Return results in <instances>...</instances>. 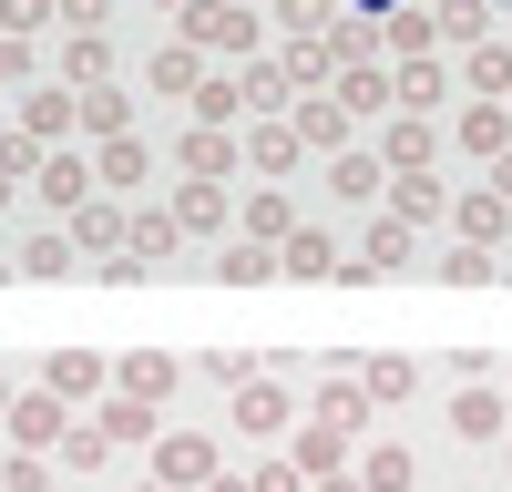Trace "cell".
Returning <instances> with one entry per match:
<instances>
[{"label":"cell","instance_id":"f5cc1de1","mask_svg":"<svg viewBox=\"0 0 512 492\" xmlns=\"http://www.w3.org/2000/svg\"><path fill=\"white\" fill-rule=\"evenodd\" d=\"M492 185H502V195H512V154H502V164H492Z\"/></svg>","mask_w":512,"mask_h":492},{"label":"cell","instance_id":"b9f144b4","mask_svg":"<svg viewBox=\"0 0 512 492\" xmlns=\"http://www.w3.org/2000/svg\"><path fill=\"white\" fill-rule=\"evenodd\" d=\"M134 246H144V257H175V246H185V226L154 205V216H134Z\"/></svg>","mask_w":512,"mask_h":492},{"label":"cell","instance_id":"f907efd6","mask_svg":"<svg viewBox=\"0 0 512 492\" xmlns=\"http://www.w3.org/2000/svg\"><path fill=\"white\" fill-rule=\"evenodd\" d=\"M62 11H72V31H103V11H113V0H62Z\"/></svg>","mask_w":512,"mask_h":492},{"label":"cell","instance_id":"1f68e13d","mask_svg":"<svg viewBox=\"0 0 512 492\" xmlns=\"http://www.w3.org/2000/svg\"><path fill=\"white\" fill-rule=\"evenodd\" d=\"M359 482H369V492H410V482H420V462H410L400 441H379L369 462H359Z\"/></svg>","mask_w":512,"mask_h":492},{"label":"cell","instance_id":"8d00e7d4","mask_svg":"<svg viewBox=\"0 0 512 492\" xmlns=\"http://www.w3.org/2000/svg\"><path fill=\"white\" fill-rule=\"evenodd\" d=\"M328 175H338V205H369L379 195V154H338Z\"/></svg>","mask_w":512,"mask_h":492},{"label":"cell","instance_id":"8992f818","mask_svg":"<svg viewBox=\"0 0 512 492\" xmlns=\"http://www.w3.org/2000/svg\"><path fill=\"white\" fill-rule=\"evenodd\" d=\"M441 154V134H431V113H400L390 134H379V164H390V175H420V164Z\"/></svg>","mask_w":512,"mask_h":492},{"label":"cell","instance_id":"4fadbf2b","mask_svg":"<svg viewBox=\"0 0 512 492\" xmlns=\"http://www.w3.org/2000/svg\"><path fill=\"white\" fill-rule=\"evenodd\" d=\"M287 123H297V134H308V144H328V154H349V103H338V93H308V103H297Z\"/></svg>","mask_w":512,"mask_h":492},{"label":"cell","instance_id":"5b68a950","mask_svg":"<svg viewBox=\"0 0 512 492\" xmlns=\"http://www.w3.org/2000/svg\"><path fill=\"white\" fill-rule=\"evenodd\" d=\"M451 236H461V246H502V236H512V195H502V185L461 195V205H451Z\"/></svg>","mask_w":512,"mask_h":492},{"label":"cell","instance_id":"d590c367","mask_svg":"<svg viewBox=\"0 0 512 492\" xmlns=\"http://www.w3.org/2000/svg\"><path fill=\"white\" fill-rule=\"evenodd\" d=\"M441 93H451V72H441V62H400V103H410V113H431Z\"/></svg>","mask_w":512,"mask_h":492},{"label":"cell","instance_id":"6f0895ef","mask_svg":"<svg viewBox=\"0 0 512 492\" xmlns=\"http://www.w3.org/2000/svg\"><path fill=\"white\" fill-rule=\"evenodd\" d=\"M0 205H11V175H0Z\"/></svg>","mask_w":512,"mask_h":492},{"label":"cell","instance_id":"816d5d0a","mask_svg":"<svg viewBox=\"0 0 512 492\" xmlns=\"http://www.w3.org/2000/svg\"><path fill=\"white\" fill-rule=\"evenodd\" d=\"M390 11H400V0H359V21H390Z\"/></svg>","mask_w":512,"mask_h":492},{"label":"cell","instance_id":"ee69618b","mask_svg":"<svg viewBox=\"0 0 512 492\" xmlns=\"http://www.w3.org/2000/svg\"><path fill=\"white\" fill-rule=\"evenodd\" d=\"M482 21H492L482 0H441V31H451V41H472V52H482Z\"/></svg>","mask_w":512,"mask_h":492},{"label":"cell","instance_id":"db71d44e","mask_svg":"<svg viewBox=\"0 0 512 492\" xmlns=\"http://www.w3.org/2000/svg\"><path fill=\"white\" fill-rule=\"evenodd\" d=\"M318 492H369V482H349V472H338V482H318Z\"/></svg>","mask_w":512,"mask_h":492},{"label":"cell","instance_id":"74e56055","mask_svg":"<svg viewBox=\"0 0 512 492\" xmlns=\"http://www.w3.org/2000/svg\"><path fill=\"white\" fill-rule=\"evenodd\" d=\"M492 267H502V257H492V246H451V257H441L431 277H441V287H482Z\"/></svg>","mask_w":512,"mask_h":492},{"label":"cell","instance_id":"7402d4cb","mask_svg":"<svg viewBox=\"0 0 512 492\" xmlns=\"http://www.w3.org/2000/svg\"><path fill=\"white\" fill-rule=\"evenodd\" d=\"M287 236H297L287 195H277V185H256V195H246V246H287Z\"/></svg>","mask_w":512,"mask_h":492},{"label":"cell","instance_id":"11a10c76","mask_svg":"<svg viewBox=\"0 0 512 492\" xmlns=\"http://www.w3.org/2000/svg\"><path fill=\"white\" fill-rule=\"evenodd\" d=\"M205 492H256V482H205Z\"/></svg>","mask_w":512,"mask_h":492},{"label":"cell","instance_id":"c3c4849f","mask_svg":"<svg viewBox=\"0 0 512 492\" xmlns=\"http://www.w3.org/2000/svg\"><path fill=\"white\" fill-rule=\"evenodd\" d=\"M246 482H256V492H297V482H308V472H297V462H256Z\"/></svg>","mask_w":512,"mask_h":492},{"label":"cell","instance_id":"d6986e66","mask_svg":"<svg viewBox=\"0 0 512 492\" xmlns=\"http://www.w3.org/2000/svg\"><path fill=\"white\" fill-rule=\"evenodd\" d=\"M175 164H185V175H216V185H226V175H236V144H226V123H195Z\"/></svg>","mask_w":512,"mask_h":492},{"label":"cell","instance_id":"7a4b0ae2","mask_svg":"<svg viewBox=\"0 0 512 492\" xmlns=\"http://www.w3.org/2000/svg\"><path fill=\"white\" fill-rule=\"evenodd\" d=\"M154 482H164V492L226 482V472H216V441H205V431H164V441H154Z\"/></svg>","mask_w":512,"mask_h":492},{"label":"cell","instance_id":"30bf717a","mask_svg":"<svg viewBox=\"0 0 512 492\" xmlns=\"http://www.w3.org/2000/svg\"><path fill=\"white\" fill-rule=\"evenodd\" d=\"M318 421H338V431H369V380H359V369H328V390H318Z\"/></svg>","mask_w":512,"mask_h":492},{"label":"cell","instance_id":"603a6c76","mask_svg":"<svg viewBox=\"0 0 512 492\" xmlns=\"http://www.w3.org/2000/svg\"><path fill=\"white\" fill-rule=\"evenodd\" d=\"M461 82H472L482 103H512V41H482V52L461 62Z\"/></svg>","mask_w":512,"mask_h":492},{"label":"cell","instance_id":"d6a6232c","mask_svg":"<svg viewBox=\"0 0 512 492\" xmlns=\"http://www.w3.org/2000/svg\"><path fill=\"white\" fill-rule=\"evenodd\" d=\"M287 93H297V82H287V62H246V113H256V123H267Z\"/></svg>","mask_w":512,"mask_h":492},{"label":"cell","instance_id":"f1b7e54d","mask_svg":"<svg viewBox=\"0 0 512 492\" xmlns=\"http://www.w3.org/2000/svg\"><path fill=\"white\" fill-rule=\"evenodd\" d=\"M41 390H62V400H82V390H103V359H93V349H62L52 369H41Z\"/></svg>","mask_w":512,"mask_h":492},{"label":"cell","instance_id":"f6af8a7d","mask_svg":"<svg viewBox=\"0 0 512 492\" xmlns=\"http://www.w3.org/2000/svg\"><path fill=\"white\" fill-rule=\"evenodd\" d=\"M52 11H62V0H0V31H21V41H31V31L52 21Z\"/></svg>","mask_w":512,"mask_h":492},{"label":"cell","instance_id":"e0dca14e","mask_svg":"<svg viewBox=\"0 0 512 492\" xmlns=\"http://www.w3.org/2000/svg\"><path fill=\"white\" fill-rule=\"evenodd\" d=\"M461 154L502 164V154H512V113H502V103H472V113H461Z\"/></svg>","mask_w":512,"mask_h":492},{"label":"cell","instance_id":"94428289","mask_svg":"<svg viewBox=\"0 0 512 492\" xmlns=\"http://www.w3.org/2000/svg\"><path fill=\"white\" fill-rule=\"evenodd\" d=\"M246 11H256V0H246Z\"/></svg>","mask_w":512,"mask_h":492},{"label":"cell","instance_id":"277c9868","mask_svg":"<svg viewBox=\"0 0 512 492\" xmlns=\"http://www.w3.org/2000/svg\"><path fill=\"white\" fill-rule=\"evenodd\" d=\"M144 82H154L164 103H195V93H205V52H195V41L175 31V41H164V52L144 62Z\"/></svg>","mask_w":512,"mask_h":492},{"label":"cell","instance_id":"7dc6e473","mask_svg":"<svg viewBox=\"0 0 512 492\" xmlns=\"http://www.w3.org/2000/svg\"><path fill=\"white\" fill-rule=\"evenodd\" d=\"M0 492H52V472H41V462H31V451H21V462H11V472H0Z\"/></svg>","mask_w":512,"mask_h":492},{"label":"cell","instance_id":"5bb4252c","mask_svg":"<svg viewBox=\"0 0 512 492\" xmlns=\"http://www.w3.org/2000/svg\"><path fill=\"white\" fill-rule=\"evenodd\" d=\"M390 216H410V226L451 216V195H441V175H431V164H420V175H390Z\"/></svg>","mask_w":512,"mask_h":492},{"label":"cell","instance_id":"f546056e","mask_svg":"<svg viewBox=\"0 0 512 492\" xmlns=\"http://www.w3.org/2000/svg\"><path fill=\"white\" fill-rule=\"evenodd\" d=\"M144 164H154V154L123 134V144H103V164H93V175H103V195H134V185H144Z\"/></svg>","mask_w":512,"mask_h":492},{"label":"cell","instance_id":"8fae6325","mask_svg":"<svg viewBox=\"0 0 512 492\" xmlns=\"http://www.w3.org/2000/svg\"><path fill=\"white\" fill-rule=\"evenodd\" d=\"M297 472H308V482H338V472H349V431H338V421H308V431H297Z\"/></svg>","mask_w":512,"mask_h":492},{"label":"cell","instance_id":"60d3db41","mask_svg":"<svg viewBox=\"0 0 512 492\" xmlns=\"http://www.w3.org/2000/svg\"><path fill=\"white\" fill-rule=\"evenodd\" d=\"M41 164H52V154H41L31 134H0V175H11V185H31V175H41Z\"/></svg>","mask_w":512,"mask_h":492},{"label":"cell","instance_id":"d4e9b609","mask_svg":"<svg viewBox=\"0 0 512 492\" xmlns=\"http://www.w3.org/2000/svg\"><path fill=\"white\" fill-rule=\"evenodd\" d=\"M72 123H82V103H72V93H31V103H21V134H31V144L72 134Z\"/></svg>","mask_w":512,"mask_h":492},{"label":"cell","instance_id":"44dd1931","mask_svg":"<svg viewBox=\"0 0 512 492\" xmlns=\"http://www.w3.org/2000/svg\"><path fill=\"white\" fill-rule=\"evenodd\" d=\"M379 41H390L400 62H431V41H441V11H390V21H379Z\"/></svg>","mask_w":512,"mask_h":492},{"label":"cell","instance_id":"9f6ffc18","mask_svg":"<svg viewBox=\"0 0 512 492\" xmlns=\"http://www.w3.org/2000/svg\"><path fill=\"white\" fill-rule=\"evenodd\" d=\"M0 410H11V369H0Z\"/></svg>","mask_w":512,"mask_h":492},{"label":"cell","instance_id":"52a82bcc","mask_svg":"<svg viewBox=\"0 0 512 492\" xmlns=\"http://www.w3.org/2000/svg\"><path fill=\"white\" fill-rule=\"evenodd\" d=\"M410 257H420V226H410V216H379V226H369V257H359V277H400Z\"/></svg>","mask_w":512,"mask_h":492},{"label":"cell","instance_id":"6da1fadb","mask_svg":"<svg viewBox=\"0 0 512 492\" xmlns=\"http://www.w3.org/2000/svg\"><path fill=\"white\" fill-rule=\"evenodd\" d=\"M185 41L195 52H256V11L246 0H185Z\"/></svg>","mask_w":512,"mask_h":492},{"label":"cell","instance_id":"484cf974","mask_svg":"<svg viewBox=\"0 0 512 492\" xmlns=\"http://www.w3.org/2000/svg\"><path fill=\"white\" fill-rule=\"evenodd\" d=\"M11 267H21V277H72V267H82V246H72V236H21V257H11Z\"/></svg>","mask_w":512,"mask_h":492},{"label":"cell","instance_id":"ab89813d","mask_svg":"<svg viewBox=\"0 0 512 492\" xmlns=\"http://www.w3.org/2000/svg\"><path fill=\"white\" fill-rule=\"evenodd\" d=\"M246 113V72L236 82H205V93H195V123H236Z\"/></svg>","mask_w":512,"mask_h":492},{"label":"cell","instance_id":"9a60e30c","mask_svg":"<svg viewBox=\"0 0 512 492\" xmlns=\"http://www.w3.org/2000/svg\"><path fill=\"white\" fill-rule=\"evenodd\" d=\"M72 246H93V267H103V257H123V205H113V195H93V205L72 216Z\"/></svg>","mask_w":512,"mask_h":492},{"label":"cell","instance_id":"2e32d148","mask_svg":"<svg viewBox=\"0 0 512 492\" xmlns=\"http://www.w3.org/2000/svg\"><path fill=\"white\" fill-rule=\"evenodd\" d=\"M175 226H185V236L226 226V185H216V175H185V185H175Z\"/></svg>","mask_w":512,"mask_h":492},{"label":"cell","instance_id":"9c48e42d","mask_svg":"<svg viewBox=\"0 0 512 492\" xmlns=\"http://www.w3.org/2000/svg\"><path fill=\"white\" fill-rule=\"evenodd\" d=\"M41 205H62V216H82V205H93V164H82V154H52V164H41Z\"/></svg>","mask_w":512,"mask_h":492},{"label":"cell","instance_id":"681fc988","mask_svg":"<svg viewBox=\"0 0 512 492\" xmlns=\"http://www.w3.org/2000/svg\"><path fill=\"white\" fill-rule=\"evenodd\" d=\"M21 72H31V41H21V31H0V82H21Z\"/></svg>","mask_w":512,"mask_h":492},{"label":"cell","instance_id":"f35d334b","mask_svg":"<svg viewBox=\"0 0 512 492\" xmlns=\"http://www.w3.org/2000/svg\"><path fill=\"white\" fill-rule=\"evenodd\" d=\"M62 462H72V472H103V462H113V441H103V421H82V431H62Z\"/></svg>","mask_w":512,"mask_h":492},{"label":"cell","instance_id":"7bdbcfd3","mask_svg":"<svg viewBox=\"0 0 512 492\" xmlns=\"http://www.w3.org/2000/svg\"><path fill=\"white\" fill-rule=\"evenodd\" d=\"M359 380H369V400H410V359H369Z\"/></svg>","mask_w":512,"mask_h":492},{"label":"cell","instance_id":"83f0119b","mask_svg":"<svg viewBox=\"0 0 512 492\" xmlns=\"http://www.w3.org/2000/svg\"><path fill=\"white\" fill-rule=\"evenodd\" d=\"M62 72L82 82V93H103V72H113V41H103V31H72V52H62Z\"/></svg>","mask_w":512,"mask_h":492},{"label":"cell","instance_id":"3957f363","mask_svg":"<svg viewBox=\"0 0 512 492\" xmlns=\"http://www.w3.org/2000/svg\"><path fill=\"white\" fill-rule=\"evenodd\" d=\"M0 421H11V441H21V451H62V431H72V400H62V390H21L11 410H0Z\"/></svg>","mask_w":512,"mask_h":492},{"label":"cell","instance_id":"4316f807","mask_svg":"<svg viewBox=\"0 0 512 492\" xmlns=\"http://www.w3.org/2000/svg\"><path fill=\"white\" fill-rule=\"evenodd\" d=\"M451 431H461V441H492V431H502V390H482V380H472V390L451 400Z\"/></svg>","mask_w":512,"mask_h":492},{"label":"cell","instance_id":"680465c9","mask_svg":"<svg viewBox=\"0 0 512 492\" xmlns=\"http://www.w3.org/2000/svg\"><path fill=\"white\" fill-rule=\"evenodd\" d=\"M164 11H185V0H164Z\"/></svg>","mask_w":512,"mask_h":492},{"label":"cell","instance_id":"e575fe53","mask_svg":"<svg viewBox=\"0 0 512 492\" xmlns=\"http://www.w3.org/2000/svg\"><path fill=\"white\" fill-rule=\"evenodd\" d=\"M216 277H226V287H267V277H277V246H226Z\"/></svg>","mask_w":512,"mask_h":492},{"label":"cell","instance_id":"ac0fdd59","mask_svg":"<svg viewBox=\"0 0 512 492\" xmlns=\"http://www.w3.org/2000/svg\"><path fill=\"white\" fill-rule=\"evenodd\" d=\"M297 154H308V134H297V123H277V113L256 123V144H246V164H256V175H287Z\"/></svg>","mask_w":512,"mask_h":492},{"label":"cell","instance_id":"7c38bea8","mask_svg":"<svg viewBox=\"0 0 512 492\" xmlns=\"http://www.w3.org/2000/svg\"><path fill=\"white\" fill-rule=\"evenodd\" d=\"M277 267H287V277H349V267H338V236H328V226H297V236L277 246Z\"/></svg>","mask_w":512,"mask_h":492},{"label":"cell","instance_id":"ffe728a7","mask_svg":"<svg viewBox=\"0 0 512 492\" xmlns=\"http://www.w3.org/2000/svg\"><path fill=\"white\" fill-rule=\"evenodd\" d=\"M113 390H123V400H164V390H175V359H164V349H134V359L113 369Z\"/></svg>","mask_w":512,"mask_h":492},{"label":"cell","instance_id":"bcb514c9","mask_svg":"<svg viewBox=\"0 0 512 492\" xmlns=\"http://www.w3.org/2000/svg\"><path fill=\"white\" fill-rule=\"evenodd\" d=\"M277 21H287L297 41H308V31H338V21H328V0H277Z\"/></svg>","mask_w":512,"mask_h":492},{"label":"cell","instance_id":"ba28073f","mask_svg":"<svg viewBox=\"0 0 512 492\" xmlns=\"http://www.w3.org/2000/svg\"><path fill=\"white\" fill-rule=\"evenodd\" d=\"M226 410H236V431H246V441H277V431H287V390H277V380H246Z\"/></svg>","mask_w":512,"mask_h":492},{"label":"cell","instance_id":"cb8c5ba5","mask_svg":"<svg viewBox=\"0 0 512 492\" xmlns=\"http://www.w3.org/2000/svg\"><path fill=\"white\" fill-rule=\"evenodd\" d=\"M390 93H400V72H379V62H349V72H338V103H349V113H379Z\"/></svg>","mask_w":512,"mask_h":492},{"label":"cell","instance_id":"4dcf8cb0","mask_svg":"<svg viewBox=\"0 0 512 492\" xmlns=\"http://www.w3.org/2000/svg\"><path fill=\"white\" fill-rule=\"evenodd\" d=\"M103 441H113V451H123V441H164V431H154V400H123V390H113V410H103Z\"/></svg>","mask_w":512,"mask_h":492},{"label":"cell","instance_id":"6125c7cd","mask_svg":"<svg viewBox=\"0 0 512 492\" xmlns=\"http://www.w3.org/2000/svg\"><path fill=\"white\" fill-rule=\"evenodd\" d=\"M154 492H164V482H154Z\"/></svg>","mask_w":512,"mask_h":492},{"label":"cell","instance_id":"836d02e7","mask_svg":"<svg viewBox=\"0 0 512 492\" xmlns=\"http://www.w3.org/2000/svg\"><path fill=\"white\" fill-rule=\"evenodd\" d=\"M123 123H134V103H123L113 82H103V93H82V134H103V144H123Z\"/></svg>","mask_w":512,"mask_h":492},{"label":"cell","instance_id":"91938a15","mask_svg":"<svg viewBox=\"0 0 512 492\" xmlns=\"http://www.w3.org/2000/svg\"><path fill=\"white\" fill-rule=\"evenodd\" d=\"M502 462H512V451H502Z\"/></svg>","mask_w":512,"mask_h":492}]
</instances>
